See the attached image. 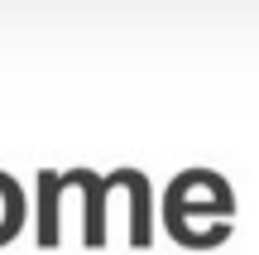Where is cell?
<instances>
[{
    "label": "cell",
    "mask_w": 259,
    "mask_h": 255,
    "mask_svg": "<svg viewBox=\"0 0 259 255\" xmlns=\"http://www.w3.org/2000/svg\"><path fill=\"white\" fill-rule=\"evenodd\" d=\"M58 183H82L87 188V246L101 250L106 246V193H111V183L96 178V173H87V169L58 173Z\"/></svg>",
    "instance_id": "6da1fadb"
},
{
    "label": "cell",
    "mask_w": 259,
    "mask_h": 255,
    "mask_svg": "<svg viewBox=\"0 0 259 255\" xmlns=\"http://www.w3.org/2000/svg\"><path fill=\"white\" fill-rule=\"evenodd\" d=\"M58 173H38V246H58Z\"/></svg>",
    "instance_id": "3957f363"
},
{
    "label": "cell",
    "mask_w": 259,
    "mask_h": 255,
    "mask_svg": "<svg viewBox=\"0 0 259 255\" xmlns=\"http://www.w3.org/2000/svg\"><path fill=\"white\" fill-rule=\"evenodd\" d=\"M111 183H125L130 188V241L135 246H149L154 241V222H149V178L139 169H120V173H111Z\"/></svg>",
    "instance_id": "7a4b0ae2"
}]
</instances>
